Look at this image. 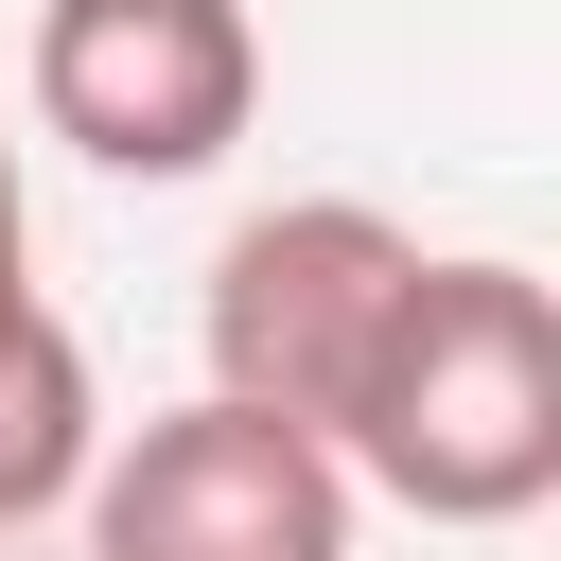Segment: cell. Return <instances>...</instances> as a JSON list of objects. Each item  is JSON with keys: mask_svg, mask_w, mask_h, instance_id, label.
<instances>
[{"mask_svg": "<svg viewBox=\"0 0 561 561\" xmlns=\"http://www.w3.org/2000/svg\"><path fill=\"white\" fill-rule=\"evenodd\" d=\"M333 456H351V491H386L421 526H526L561 491V298L491 245H421Z\"/></svg>", "mask_w": 561, "mask_h": 561, "instance_id": "cell-1", "label": "cell"}, {"mask_svg": "<svg viewBox=\"0 0 561 561\" xmlns=\"http://www.w3.org/2000/svg\"><path fill=\"white\" fill-rule=\"evenodd\" d=\"M403 280H421V228H403V210H368V193H280V210H245V228L210 245L193 351H210L228 403L333 438L351 386H368V351H386V316H403Z\"/></svg>", "mask_w": 561, "mask_h": 561, "instance_id": "cell-2", "label": "cell"}, {"mask_svg": "<svg viewBox=\"0 0 561 561\" xmlns=\"http://www.w3.org/2000/svg\"><path fill=\"white\" fill-rule=\"evenodd\" d=\"M70 526H88V561H351L368 491H351L333 438L193 386V403H158V421H123L88 456Z\"/></svg>", "mask_w": 561, "mask_h": 561, "instance_id": "cell-3", "label": "cell"}, {"mask_svg": "<svg viewBox=\"0 0 561 561\" xmlns=\"http://www.w3.org/2000/svg\"><path fill=\"white\" fill-rule=\"evenodd\" d=\"M35 140H70L88 175H210L263 123V18L245 0H35L18 53Z\"/></svg>", "mask_w": 561, "mask_h": 561, "instance_id": "cell-4", "label": "cell"}, {"mask_svg": "<svg viewBox=\"0 0 561 561\" xmlns=\"http://www.w3.org/2000/svg\"><path fill=\"white\" fill-rule=\"evenodd\" d=\"M105 456V386H88V333L53 298L0 316V526H53Z\"/></svg>", "mask_w": 561, "mask_h": 561, "instance_id": "cell-5", "label": "cell"}, {"mask_svg": "<svg viewBox=\"0 0 561 561\" xmlns=\"http://www.w3.org/2000/svg\"><path fill=\"white\" fill-rule=\"evenodd\" d=\"M35 298V210H18V140H0V316Z\"/></svg>", "mask_w": 561, "mask_h": 561, "instance_id": "cell-6", "label": "cell"}]
</instances>
